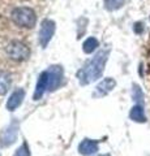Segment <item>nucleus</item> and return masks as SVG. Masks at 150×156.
<instances>
[{
  "mask_svg": "<svg viewBox=\"0 0 150 156\" xmlns=\"http://www.w3.org/2000/svg\"><path fill=\"white\" fill-rule=\"evenodd\" d=\"M108 55H110V48H102V50H99L95 53V56L91 60L86 62L84 68H81L77 72V78H79V82L82 86L89 85L102 77L106 62L108 60Z\"/></svg>",
  "mask_w": 150,
  "mask_h": 156,
  "instance_id": "f257e3e1",
  "label": "nucleus"
},
{
  "mask_svg": "<svg viewBox=\"0 0 150 156\" xmlns=\"http://www.w3.org/2000/svg\"><path fill=\"white\" fill-rule=\"evenodd\" d=\"M63 77H64V70L61 65H51L46 70H43L37 81L35 91L33 95L34 100H39L47 91H55L61 85Z\"/></svg>",
  "mask_w": 150,
  "mask_h": 156,
  "instance_id": "f03ea898",
  "label": "nucleus"
},
{
  "mask_svg": "<svg viewBox=\"0 0 150 156\" xmlns=\"http://www.w3.org/2000/svg\"><path fill=\"white\" fill-rule=\"evenodd\" d=\"M12 21L20 27L33 29L37 23V14L29 7H17L11 13Z\"/></svg>",
  "mask_w": 150,
  "mask_h": 156,
  "instance_id": "7ed1b4c3",
  "label": "nucleus"
},
{
  "mask_svg": "<svg viewBox=\"0 0 150 156\" xmlns=\"http://www.w3.org/2000/svg\"><path fill=\"white\" fill-rule=\"evenodd\" d=\"M5 52L9 58L14 61H26L30 57L29 47L20 41H12L11 43H8V46L5 47Z\"/></svg>",
  "mask_w": 150,
  "mask_h": 156,
  "instance_id": "20e7f679",
  "label": "nucleus"
},
{
  "mask_svg": "<svg viewBox=\"0 0 150 156\" xmlns=\"http://www.w3.org/2000/svg\"><path fill=\"white\" fill-rule=\"evenodd\" d=\"M55 34V22L52 20H43L41 23V29H39V34H38V42L42 48H46L47 44L50 43Z\"/></svg>",
  "mask_w": 150,
  "mask_h": 156,
  "instance_id": "39448f33",
  "label": "nucleus"
},
{
  "mask_svg": "<svg viewBox=\"0 0 150 156\" xmlns=\"http://www.w3.org/2000/svg\"><path fill=\"white\" fill-rule=\"evenodd\" d=\"M17 125L12 122L11 125H8L7 129H4L0 133V144L3 147H9L12 146L17 139Z\"/></svg>",
  "mask_w": 150,
  "mask_h": 156,
  "instance_id": "423d86ee",
  "label": "nucleus"
},
{
  "mask_svg": "<svg viewBox=\"0 0 150 156\" xmlns=\"http://www.w3.org/2000/svg\"><path fill=\"white\" fill-rule=\"evenodd\" d=\"M24 99H25V90L24 89H16L14 90L11 96L8 98V101H7V109L8 111H16V108H18L21 104Z\"/></svg>",
  "mask_w": 150,
  "mask_h": 156,
  "instance_id": "0eeeda50",
  "label": "nucleus"
},
{
  "mask_svg": "<svg viewBox=\"0 0 150 156\" xmlns=\"http://www.w3.org/2000/svg\"><path fill=\"white\" fill-rule=\"evenodd\" d=\"M115 86H116V81L114 78H104V80L102 82H99L98 86L95 87L94 96H106L115 89Z\"/></svg>",
  "mask_w": 150,
  "mask_h": 156,
  "instance_id": "6e6552de",
  "label": "nucleus"
},
{
  "mask_svg": "<svg viewBox=\"0 0 150 156\" xmlns=\"http://www.w3.org/2000/svg\"><path fill=\"white\" fill-rule=\"evenodd\" d=\"M79 152L84 156H90L98 152V140L94 139H84L79 144Z\"/></svg>",
  "mask_w": 150,
  "mask_h": 156,
  "instance_id": "1a4fd4ad",
  "label": "nucleus"
},
{
  "mask_svg": "<svg viewBox=\"0 0 150 156\" xmlns=\"http://www.w3.org/2000/svg\"><path fill=\"white\" fill-rule=\"evenodd\" d=\"M12 83L11 74L5 70H0V95H5Z\"/></svg>",
  "mask_w": 150,
  "mask_h": 156,
  "instance_id": "9d476101",
  "label": "nucleus"
},
{
  "mask_svg": "<svg viewBox=\"0 0 150 156\" xmlns=\"http://www.w3.org/2000/svg\"><path fill=\"white\" fill-rule=\"evenodd\" d=\"M129 117L132 121H136V122H145L146 121V117H145V112L141 104H136L129 112Z\"/></svg>",
  "mask_w": 150,
  "mask_h": 156,
  "instance_id": "9b49d317",
  "label": "nucleus"
},
{
  "mask_svg": "<svg viewBox=\"0 0 150 156\" xmlns=\"http://www.w3.org/2000/svg\"><path fill=\"white\" fill-rule=\"evenodd\" d=\"M98 47H99V42H98V39L94 38V37L88 38L84 43H82V51H84L85 53H91V52H94Z\"/></svg>",
  "mask_w": 150,
  "mask_h": 156,
  "instance_id": "f8f14e48",
  "label": "nucleus"
},
{
  "mask_svg": "<svg viewBox=\"0 0 150 156\" xmlns=\"http://www.w3.org/2000/svg\"><path fill=\"white\" fill-rule=\"evenodd\" d=\"M125 0H104V8L110 12L118 11L124 5Z\"/></svg>",
  "mask_w": 150,
  "mask_h": 156,
  "instance_id": "ddd939ff",
  "label": "nucleus"
},
{
  "mask_svg": "<svg viewBox=\"0 0 150 156\" xmlns=\"http://www.w3.org/2000/svg\"><path fill=\"white\" fill-rule=\"evenodd\" d=\"M132 95H133V99L137 104H142L144 103V94L141 89L137 86V85H133V90H132Z\"/></svg>",
  "mask_w": 150,
  "mask_h": 156,
  "instance_id": "4468645a",
  "label": "nucleus"
},
{
  "mask_svg": "<svg viewBox=\"0 0 150 156\" xmlns=\"http://www.w3.org/2000/svg\"><path fill=\"white\" fill-rule=\"evenodd\" d=\"M13 156H30V148H29L27 143L24 142L20 147L16 150V152H14Z\"/></svg>",
  "mask_w": 150,
  "mask_h": 156,
  "instance_id": "2eb2a0df",
  "label": "nucleus"
},
{
  "mask_svg": "<svg viewBox=\"0 0 150 156\" xmlns=\"http://www.w3.org/2000/svg\"><path fill=\"white\" fill-rule=\"evenodd\" d=\"M142 30H144V27H142V23H141V22L134 23V31H136L137 34H141Z\"/></svg>",
  "mask_w": 150,
  "mask_h": 156,
  "instance_id": "dca6fc26",
  "label": "nucleus"
}]
</instances>
